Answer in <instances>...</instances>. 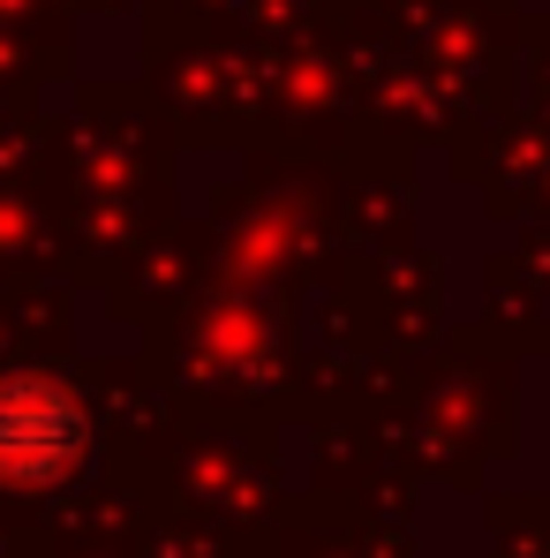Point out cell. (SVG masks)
Returning a JSON list of instances; mask_svg holds the SVG:
<instances>
[{"label": "cell", "mask_w": 550, "mask_h": 558, "mask_svg": "<svg viewBox=\"0 0 550 558\" xmlns=\"http://www.w3.org/2000/svg\"><path fill=\"white\" fill-rule=\"evenodd\" d=\"M84 446V415L53 385H0V468L8 475H61Z\"/></svg>", "instance_id": "cell-1"}]
</instances>
